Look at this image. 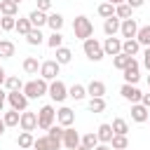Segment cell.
<instances>
[{
  "instance_id": "27",
  "label": "cell",
  "mask_w": 150,
  "mask_h": 150,
  "mask_svg": "<svg viewBox=\"0 0 150 150\" xmlns=\"http://www.w3.org/2000/svg\"><path fill=\"white\" fill-rule=\"evenodd\" d=\"M2 120H5L7 127H16V124L21 122V112H19V110H7V112L2 115Z\"/></svg>"
},
{
  "instance_id": "29",
  "label": "cell",
  "mask_w": 150,
  "mask_h": 150,
  "mask_svg": "<svg viewBox=\"0 0 150 150\" xmlns=\"http://www.w3.org/2000/svg\"><path fill=\"white\" fill-rule=\"evenodd\" d=\"M19 35H28L30 30H33V23H30V19H16V28H14Z\"/></svg>"
},
{
  "instance_id": "8",
  "label": "cell",
  "mask_w": 150,
  "mask_h": 150,
  "mask_svg": "<svg viewBox=\"0 0 150 150\" xmlns=\"http://www.w3.org/2000/svg\"><path fill=\"white\" fill-rule=\"evenodd\" d=\"M138 68H141V66H138V61H136V59H131V61L127 63V68L122 70V73H124V82H127V84H136V82L141 80Z\"/></svg>"
},
{
  "instance_id": "30",
  "label": "cell",
  "mask_w": 150,
  "mask_h": 150,
  "mask_svg": "<svg viewBox=\"0 0 150 150\" xmlns=\"http://www.w3.org/2000/svg\"><path fill=\"white\" fill-rule=\"evenodd\" d=\"M5 89H7V91H19V89H23V84H21V80H19L16 75H7Z\"/></svg>"
},
{
  "instance_id": "48",
  "label": "cell",
  "mask_w": 150,
  "mask_h": 150,
  "mask_svg": "<svg viewBox=\"0 0 150 150\" xmlns=\"http://www.w3.org/2000/svg\"><path fill=\"white\" fill-rule=\"evenodd\" d=\"M94 150H112V148H110V145H108V143H101V145H96V148H94Z\"/></svg>"
},
{
  "instance_id": "7",
  "label": "cell",
  "mask_w": 150,
  "mask_h": 150,
  "mask_svg": "<svg viewBox=\"0 0 150 150\" xmlns=\"http://www.w3.org/2000/svg\"><path fill=\"white\" fill-rule=\"evenodd\" d=\"M47 94L52 96V101L63 103V101H66V96H68V87H66L61 80H54V82H49V91H47Z\"/></svg>"
},
{
  "instance_id": "22",
  "label": "cell",
  "mask_w": 150,
  "mask_h": 150,
  "mask_svg": "<svg viewBox=\"0 0 150 150\" xmlns=\"http://www.w3.org/2000/svg\"><path fill=\"white\" fill-rule=\"evenodd\" d=\"M28 19H30L33 28H42V26L47 23V14H45V12H40V9H33V12L28 14Z\"/></svg>"
},
{
  "instance_id": "24",
  "label": "cell",
  "mask_w": 150,
  "mask_h": 150,
  "mask_svg": "<svg viewBox=\"0 0 150 150\" xmlns=\"http://www.w3.org/2000/svg\"><path fill=\"white\" fill-rule=\"evenodd\" d=\"M14 52H16V47L12 40H0V59H12Z\"/></svg>"
},
{
  "instance_id": "12",
  "label": "cell",
  "mask_w": 150,
  "mask_h": 150,
  "mask_svg": "<svg viewBox=\"0 0 150 150\" xmlns=\"http://www.w3.org/2000/svg\"><path fill=\"white\" fill-rule=\"evenodd\" d=\"M19 124H21L23 131H35V129H38V112H28V110H23Z\"/></svg>"
},
{
  "instance_id": "11",
  "label": "cell",
  "mask_w": 150,
  "mask_h": 150,
  "mask_svg": "<svg viewBox=\"0 0 150 150\" xmlns=\"http://www.w3.org/2000/svg\"><path fill=\"white\" fill-rule=\"evenodd\" d=\"M120 94H122L127 101H131V103H141V96H143V94H141V89H138L136 84H127V82L122 84Z\"/></svg>"
},
{
  "instance_id": "1",
  "label": "cell",
  "mask_w": 150,
  "mask_h": 150,
  "mask_svg": "<svg viewBox=\"0 0 150 150\" xmlns=\"http://www.w3.org/2000/svg\"><path fill=\"white\" fill-rule=\"evenodd\" d=\"M28 98H40V96H45L47 91H49V82L47 80H30V82H26L23 84V89H21Z\"/></svg>"
},
{
  "instance_id": "23",
  "label": "cell",
  "mask_w": 150,
  "mask_h": 150,
  "mask_svg": "<svg viewBox=\"0 0 150 150\" xmlns=\"http://www.w3.org/2000/svg\"><path fill=\"white\" fill-rule=\"evenodd\" d=\"M0 12H2V16H14L19 12V5L14 0H0Z\"/></svg>"
},
{
  "instance_id": "32",
  "label": "cell",
  "mask_w": 150,
  "mask_h": 150,
  "mask_svg": "<svg viewBox=\"0 0 150 150\" xmlns=\"http://www.w3.org/2000/svg\"><path fill=\"white\" fill-rule=\"evenodd\" d=\"M70 59H73V52L68 49V47H59L56 49V61L63 66V63H70Z\"/></svg>"
},
{
  "instance_id": "51",
  "label": "cell",
  "mask_w": 150,
  "mask_h": 150,
  "mask_svg": "<svg viewBox=\"0 0 150 150\" xmlns=\"http://www.w3.org/2000/svg\"><path fill=\"white\" fill-rule=\"evenodd\" d=\"M0 98H2V101H5V98H7V91H5V89H2V87H0Z\"/></svg>"
},
{
  "instance_id": "41",
  "label": "cell",
  "mask_w": 150,
  "mask_h": 150,
  "mask_svg": "<svg viewBox=\"0 0 150 150\" xmlns=\"http://www.w3.org/2000/svg\"><path fill=\"white\" fill-rule=\"evenodd\" d=\"M89 110L91 112H103L105 110V98H91L89 101Z\"/></svg>"
},
{
  "instance_id": "17",
  "label": "cell",
  "mask_w": 150,
  "mask_h": 150,
  "mask_svg": "<svg viewBox=\"0 0 150 150\" xmlns=\"http://www.w3.org/2000/svg\"><path fill=\"white\" fill-rule=\"evenodd\" d=\"M87 94H89L91 98H103V94H105V84H103L101 80H91V82L87 84Z\"/></svg>"
},
{
  "instance_id": "36",
  "label": "cell",
  "mask_w": 150,
  "mask_h": 150,
  "mask_svg": "<svg viewBox=\"0 0 150 150\" xmlns=\"http://www.w3.org/2000/svg\"><path fill=\"white\" fill-rule=\"evenodd\" d=\"M136 40H138V45H145V47H150V26H143V28H138V35H136Z\"/></svg>"
},
{
  "instance_id": "18",
  "label": "cell",
  "mask_w": 150,
  "mask_h": 150,
  "mask_svg": "<svg viewBox=\"0 0 150 150\" xmlns=\"http://www.w3.org/2000/svg\"><path fill=\"white\" fill-rule=\"evenodd\" d=\"M47 26L52 28V33H59V30L63 28V16H61L59 12H52V14H47Z\"/></svg>"
},
{
  "instance_id": "13",
  "label": "cell",
  "mask_w": 150,
  "mask_h": 150,
  "mask_svg": "<svg viewBox=\"0 0 150 150\" xmlns=\"http://www.w3.org/2000/svg\"><path fill=\"white\" fill-rule=\"evenodd\" d=\"M56 122L66 129V127H70V124L75 122V112H73L70 108H66V105H63V108H59V110H56Z\"/></svg>"
},
{
  "instance_id": "3",
  "label": "cell",
  "mask_w": 150,
  "mask_h": 150,
  "mask_svg": "<svg viewBox=\"0 0 150 150\" xmlns=\"http://www.w3.org/2000/svg\"><path fill=\"white\" fill-rule=\"evenodd\" d=\"M82 49H84V54H87V59H89V61H101V59L105 56V52H103V45H101L96 38H89V40H84Z\"/></svg>"
},
{
  "instance_id": "25",
  "label": "cell",
  "mask_w": 150,
  "mask_h": 150,
  "mask_svg": "<svg viewBox=\"0 0 150 150\" xmlns=\"http://www.w3.org/2000/svg\"><path fill=\"white\" fill-rule=\"evenodd\" d=\"M40 66H42V63H38L35 56H26V59H23V70H26L28 75H38Z\"/></svg>"
},
{
  "instance_id": "33",
  "label": "cell",
  "mask_w": 150,
  "mask_h": 150,
  "mask_svg": "<svg viewBox=\"0 0 150 150\" xmlns=\"http://www.w3.org/2000/svg\"><path fill=\"white\" fill-rule=\"evenodd\" d=\"M115 16H117V19H122V21H124V19H131V7H129L127 2L117 5V7H115Z\"/></svg>"
},
{
  "instance_id": "42",
  "label": "cell",
  "mask_w": 150,
  "mask_h": 150,
  "mask_svg": "<svg viewBox=\"0 0 150 150\" xmlns=\"http://www.w3.org/2000/svg\"><path fill=\"white\" fill-rule=\"evenodd\" d=\"M0 28L2 30H14L16 28V19L14 16H2L0 19Z\"/></svg>"
},
{
  "instance_id": "35",
  "label": "cell",
  "mask_w": 150,
  "mask_h": 150,
  "mask_svg": "<svg viewBox=\"0 0 150 150\" xmlns=\"http://www.w3.org/2000/svg\"><path fill=\"white\" fill-rule=\"evenodd\" d=\"M134 56H127V54H117V56H112V66L117 68V70H124L127 68V63L131 61Z\"/></svg>"
},
{
  "instance_id": "34",
  "label": "cell",
  "mask_w": 150,
  "mask_h": 150,
  "mask_svg": "<svg viewBox=\"0 0 150 150\" xmlns=\"http://www.w3.org/2000/svg\"><path fill=\"white\" fill-rule=\"evenodd\" d=\"M26 40H28V45H33V47H35V45H42L45 35L40 33V28H33V30H30V33L26 35Z\"/></svg>"
},
{
  "instance_id": "43",
  "label": "cell",
  "mask_w": 150,
  "mask_h": 150,
  "mask_svg": "<svg viewBox=\"0 0 150 150\" xmlns=\"http://www.w3.org/2000/svg\"><path fill=\"white\" fill-rule=\"evenodd\" d=\"M38 9H40V12H45V14H47V12H49V9H52V0H38Z\"/></svg>"
},
{
  "instance_id": "47",
  "label": "cell",
  "mask_w": 150,
  "mask_h": 150,
  "mask_svg": "<svg viewBox=\"0 0 150 150\" xmlns=\"http://www.w3.org/2000/svg\"><path fill=\"white\" fill-rule=\"evenodd\" d=\"M5 80H7V73H5V68H2V66H0V87H2V84H5Z\"/></svg>"
},
{
  "instance_id": "15",
  "label": "cell",
  "mask_w": 150,
  "mask_h": 150,
  "mask_svg": "<svg viewBox=\"0 0 150 150\" xmlns=\"http://www.w3.org/2000/svg\"><path fill=\"white\" fill-rule=\"evenodd\" d=\"M148 117H150V112H148V108L143 105V103H134L131 105V120L134 122H148Z\"/></svg>"
},
{
  "instance_id": "5",
  "label": "cell",
  "mask_w": 150,
  "mask_h": 150,
  "mask_svg": "<svg viewBox=\"0 0 150 150\" xmlns=\"http://www.w3.org/2000/svg\"><path fill=\"white\" fill-rule=\"evenodd\" d=\"M59 70H61V63H59L56 59H52V61H42V66H40V77L47 80V82H54L56 75H59Z\"/></svg>"
},
{
  "instance_id": "9",
  "label": "cell",
  "mask_w": 150,
  "mask_h": 150,
  "mask_svg": "<svg viewBox=\"0 0 150 150\" xmlns=\"http://www.w3.org/2000/svg\"><path fill=\"white\" fill-rule=\"evenodd\" d=\"M80 143H82V136H80L73 127H66V131H63V145H66L68 150H75Z\"/></svg>"
},
{
  "instance_id": "54",
  "label": "cell",
  "mask_w": 150,
  "mask_h": 150,
  "mask_svg": "<svg viewBox=\"0 0 150 150\" xmlns=\"http://www.w3.org/2000/svg\"><path fill=\"white\" fill-rule=\"evenodd\" d=\"M148 87H150V75H148Z\"/></svg>"
},
{
  "instance_id": "44",
  "label": "cell",
  "mask_w": 150,
  "mask_h": 150,
  "mask_svg": "<svg viewBox=\"0 0 150 150\" xmlns=\"http://www.w3.org/2000/svg\"><path fill=\"white\" fill-rule=\"evenodd\" d=\"M143 2H145V0H127V5H129L131 9H138V7H143Z\"/></svg>"
},
{
  "instance_id": "20",
  "label": "cell",
  "mask_w": 150,
  "mask_h": 150,
  "mask_svg": "<svg viewBox=\"0 0 150 150\" xmlns=\"http://www.w3.org/2000/svg\"><path fill=\"white\" fill-rule=\"evenodd\" d=\"M33 143H35L33 131H21V134H19V138H16V145H19V148H23V150H33Z\"/></svg>"
},
{
  "instance_id": "55",
  "label": "cell",
  "mask_w": 150,
  "mask_h": 150,
  "mask_svg": "<svg viewBox=\"0 0 150 150\" xmlns=\"http://www.w3.org/2000/svg\"><path fill=\"white\" fill-rule=\"evenodd\" d=\"M14 2H16V5H19V2H21V0H14Z\"/></svg>"
},
{
  "instance_id": "50",
  "label": "cell",
  "mask_w": 150,
  "mask_h": 150,
  "mask_svg": "<svg viewBox=\"0 0 150 150\" xmlns=\"http://www.w3.org/2000/svg\"><path fill=\"white\" fill-rule=\"evenodd\" d=\"M108 2H110V5H115V7H117V5H122V2H127V0H108Z\"/></svg>"
},
{
  "instance_id": "31",
  "label": "cell",
  "mask_w": 150,
  "mask_h": 150,
  "mask_svg": "<svg viewBox=\"0 0 150 150\" xmlns=\"http://www.w3.org/2000/svg\"><path fill=\"white\" fill-rule=\"evenodd\" d=\"M110 148H112V150H127V148H129V138H127V136H117V134H115V136H112V141H110Z\"/></svg>"
},
{
  "instance_id": "46",
  "label": "cell",
  "mask_w": 150,
  "mask_h": 150,
  "mask_svg": "<svg viewBox=\"0 0 150 150\" xmlns=\"http://www.w3.org/2000/svg\"><path fill=\"white\" fill-rule=\"evenodd\" d=\"M141 103H143L145 108H150V94H143V96H141Z\"/></svg>"
},
{
  "instance_id": "21",
  "label": "cell",
  "mask_w": 150,
  "mask_h": 150,
  "mask_svg": "<svg viewBox=\"0 0 150 150\" xmlns=\"http://www.w3.org/2000/svg\"><path fill=\"white\" fill-rule=\"evenodd\" d=\"M138 49H141V45H138V40H136V38H131V40H124V42H122V54H127V56H136V54H138Z\"/></svg>"
},
{
  "instance_id": "19",
  "label": "cell",
  "mask_w": 150,
  "mask_h": 150,
  "mask_svg": "<svg viewBox=\"0 0 150 150\" xmlns=\"http://www.w3.org/2000/svg\"><path fill=\"white\" fill-rule=\"evenodd\" d=\"M96 136H98V141H101V143H108V145H110V141H112V136H115L112 124H101V127H98V131H96Z\"/></svg>"
},
{
  "instance_id": "38",
  "label": "cell",
  "mask_w": 150,
  "mask_h": 150,
  "mask_svg": "<svg viewBox=\"0 0 150 150\" xmlns=\"http://www.w3.org/2000/svg\"><path fill=\"white\" fill-rule=\"evenodd\" d=\"M47 45H49L52 49H59V47H63V35H61V33H52V35L47 38Z\"/></svg>"
},
{
  "instance_id": "39",
  "label": "cell",
  "mask_w": 150,
  "mask_h": 150,
  "mask_svg": "<svg viewBox=\"0 0 150 150\" xmlns=\"http://www.w3.org/2000/svg\"><path fill=\"white\" fill-rule=\"evenodd\" d=\"M82 145H87V148H96L98 145V136H96V131H91V134H84L82 136Z\"/></svg>"
},
{
  "instance_id": "57",
  "label": "cell",
  "mask_w": 150,
  "mask_h": 150,
  "mask_svg": "<svg viewBox=\"0 0 150 150\" xmlns=\"http://www.w3.org/2000/svg\"><path fill=\"white\" fill-rule=\"evenodd\" d=\"M0 35H2V28H0Z\"/></svg>"
},
{
  "instance_id": "37",
  "label": "cell",
  "mask_w": 150,
  "mask_h": 150,
  "mask_svg": "<svg viewBox=\"0 0 150 150\" xmlns=\"http://www.w3.org/2000/svg\"><path fill=\"white\" fill-rule=\"evenodd\" d=\"M98 14H101L103 19L115 16V5H110V2H101V5H98Z\"/></svg>"
},
{
  "instance_id": "28",
  "label": "cell",
  "mask_w": 150,
  "mask_h": 150,
  "mask_svg": "<svg viewBox=\"0 0 150 150\" xmlns=\"http://www.w3.org/2000/svg\"><path fill=\"white\" fill-rule=\"evenodd\" d=\"M112 131H115L117 136H127V134H129V124H127V120H122V117L112 120Z\"/></svg>"
},
{
  "instance_id": "45",
  "label": "cell",
  "mask_w": 150,
  "mask_h": 150,
  "mask_svg": "<svg viewBox=\"0 0 150 150\" xmlns=\"http://www.w3.org/2000/svg\"><path fill=\"white\" fill-rule=\"evenodd\" d=\"M143 66H145V68L150 70V47H148V49L143 52Z\"/></svg>"
},
{
  "instance_id": "6",
  "label": "cell",
  "mask_w": 150,
  "mask_h": 150,
  "mask_svg": "<svg viewBox=\"0 0 150 150\" xmlns=\"http://www.w3.org/2000/svg\"><path fill=\"white\" fill-rule=\"evenodd\" d=\"M7 101H9V105H12V110H19V112H23L26 108H28V96L23 94V91H7Z\"/></svg>"
},
{
  "instance_id": "56",
  "label": "cell",
  "mask_w": 150,
  "mask_h": 150,
  "mask_svg": "<svg viewBox=\"0 0 150 150\" xmlns=\"http://www.w3.org/2000/svg\"><path fill=\"white\" fill-rule=\"evenodd\" d=\"M0 19H2V12H0Z\"/></svg>"
},
{
  "instance_id": "2",
  "label": "cell",
  "mask_w": 150,
  "mask_h": 150,
  "mask_svg": "<svg viewBox=\"0 0 150 150\" xmlns=\"http://www.w3.org/2000/svg\"><path fill=\"white\" fill-rule=\"evenodd\" d=\"M73 33H75V38H80V40H89L91 38V33H94V23L87 19V16H75V21H73Z\"/></svg>"
},
{
  "instance_id": "16",
  "label": "cell",
  "mask_w": 150,
  "mask_h": 150,
  "mask_svg": "<svg viewBox=\"0 0 150 150\" xmlns=\"http://www.w3.org/2000/svg\"><path fill=\"white\" fill-rule=\"evenodd\" d=\"M120 26H122V21H120L117 16H110V19L103 21V33H105L108 38H115V33H120Z\"/></svg>"
},
{
  "instance_id": "4",
  "label": "cell",
  "mask_w": 150,
  "mask_h": 150,
  "mask_svg": "<svg viewBox=\"0 0 150 150\" xmlns=\"http://www.w3.org/2000/svg\"><path fill=\"white\" fill-rule=\"evenodd\" d=\"M54 120H56V110H54V105H42L40 112H38V127L47 131L49 127H54Z\"/></svg>"
},
{
  "instance_id": "58",
  "label": "cell",
  "mask_w": 150,
  "mask_h": 150,
  "mask_svg": "<svg viewBox=\"0 0 150 150\" xmlns=\"http://www.w3.org/2000/svg\"><path fill=\"white\" fill-rule=\"evenodd\" d=\"M148 120H150V117H148Z\"/></svg>"
},
{
  "instance_id": "53",
  "label": "cell",
  "mask_w": 150,
  "mask_h": 150,
  "mask_svg": "<svg viewBox=\"0 0 150 150\" xmlns=\"http://www.w3.org/2000/svg\"><path fill=\"white\" fill-rule=\"evenodd\" d=\"M2 108H5V101H2V98H0V112H2Z\"/></svg>"
},
{
  "instance_id": "14",
  "label": "cell",
  "mask_w": 150,
  "mask_h": 150,
  "mask_svg": "<svg viewBox=\"0 0 150 150\" xmlns=\"http://www.w3.org/2000/svg\"><path fill=\"white\" fill-rule=\"evenodd\" d=\"M103 52L110 54V56L122 54V40H120V38H105V42H103Z\"/></svg>"
},
{
  "instance_id": "52",
  "label": "cell",
  "mask_w": 150,
  "mask_h": 150,
  "mask_svg": "<svg viewBox=\"0 0 150 150\" xmlns=\"http://www.w3.org/2000/svg\"><path fill=\"white\" fill-rule=\"evenodd\" d=\"M75 150H91V148H87V145H82V143H80V145H77Z\"/></svg>"
},
{
  "instance_id": "26",
  "label": "cell",
  "mask_w": 150,
  "mask_h": 150,
  "mask_svg": "<svg viewBox=\"0 0 150 150\" xmlns=\"http://www.w3.org/2000/svg\"><path fill=\"white\" fill-rule=\"evenodd\" d=\"M68 96L75 98V101H82V98L87 96V87H84V84H73V87L68 89Z\"/></svg>"
},
{
  "instance_id": "49",
  "label": "cell",
  "mask_w": 150,
  "mask_h": 150,
  "mask_svg": "<svg viewBox=\"0 0 150 150\" xmlns=\"http://www.w3.org/2000/svg\"><path fill=\"white\" fill-rule=\"evenodd\" d=\"M5 129H7V124H5V120H2V117H0V136H2V134H5Z\"/></svg>"
},
{
  "instance_id": "40",
  "label": "cell",
  "mask_w": 150,
  "mask_h": 150,
  "mask_svg": "<svg viewBox=\"0 0 150 150\" xmlns=\"http://www.w3.org/2000/svg\"><path fill=\"white\" fill-rule=\"evenodd\" d=\"M33 150H52L49 136H40V138H35V143H33Z\"/></svg>"
},
{
  "instance_id": "10",
  "label": "cell",
  "mask_w": 150,
  "mask_h": 150,
  "mask_svg": "<svg viewBox=\"0 0 150 150\" xmlns=\"http://www.w3.org/2000/svg\"><path fill=\"white\" fill-rule=\"evenodd\" d=\"M120 33H122L124 40L136 38V35H138V23H136V19H124L122 26H120Z\"/></svg>"
}]
</instances>
